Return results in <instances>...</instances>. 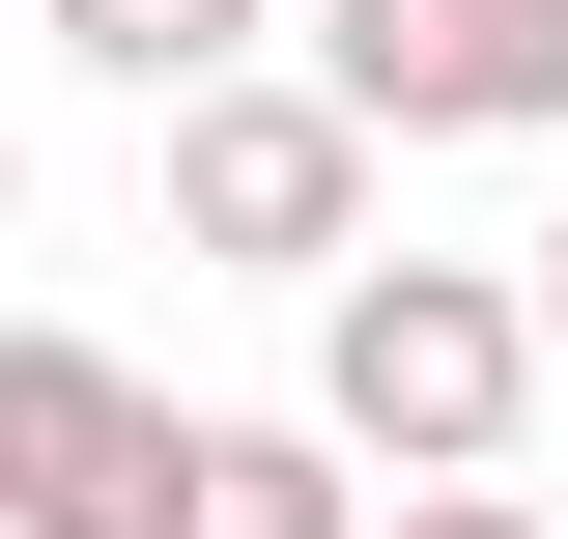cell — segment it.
Listing matches in <instances>:
<instances>
[{"mask_svg": "<svg viewBox=\"0 0 568 539\" xmlns=\"http://www.w3.org/2000/svg\"><path fill=\"white\" fill-rule=\"evenodd\" d=\"M0 539H171V398L114 340H0Z\"/></svg>", "mask_w": 568, "mask_h": 539, "instance_id": "4", "label": "cell"}, {"mask_svg": "<svg viewBox=\"0 0 568 539\" xmlns=\"http://www.w3.org/2000/svg\"><path fill=\"white\" fill-rule=\"evenodd\" d=\"M511 284H540V369H568V200H540V256H511Z\"/></svg>", "mask_w": 568, "mask_h": 539, "instance_id": "8", "label": "cell"}, {"mask_svg": "<svg viewBox=\"0 0 568 539\" xmlns=\"http://www.w3.org/2000/svg\"><path fill=\"white\" fill-rule=\"evenodd\" d=\"M256 29H284V0H58V58H85V85H142V114L256 85Z\"/></svg>", "mask_w": 568, "mask_h": 539, "instance_id": "6", "label": "cell"}, {"mask_svg": "<svg viewBox=\"0 0 568 539\" xmlns=\"http://www.w3.org/2000/svg\"><path fill=\"white\" fill-rule=\"evenodd\" d=\"M540 284L511 256H342L313 284V426H342L369 482H511V426H540Z\"/></svg>", "mask_w": 568, "mask_h": 539, "instance_id": "1", "label": "cell"}, {"mask_svg": "<svg viewBox=\"0 0 568 539\" xmlns=\"http://www.w3.org/2000/svg\"><path fill=\"white\" fill-rule=\"evenodd\" d=\"M171 539H369L342 426H171Z\"/></svg>", "mask_w": 568, "mask_h": 539, "instance_id": "5", "label": "cell"}, {"mask_svg": "<svg viewBox=\"0 0 568 539\" xmlns=\"http://www.w3.org/2000/svg\"><path fill=\"white\" fill-rule=\"evenodd\" d=\"M313 85L369 142H568V0H313Z\"/></svg>", "mask_w": 568, "mask_h": 539, "instance_id": "3", "label": "cell"}, {"mask_svg": "<svg viewBox=\"0 0 568 539\" xmlns=\"http://www.w3.org/2000/svg\"><path fill=\"white\" fill-rule=\"evenodd\" d=\"M0 227H29V171H0Z\"/></svg>", "mask_w": 568, "mask_h": 539, "instance_id": "9", "label": "cell"}, {"mask_svg": "<svg viewBox=\"0 0 568 539\" xmlns=\"http://www.w3.org/2000/svg\"><path fill=\"white\" fill-rule=\"evenodd\" d=\"M369 171H398V142H369L342 85H200V114H171V256L342 284V256H369Z\"/></svg>", "mask_w": 568, "mask_h": 539, "instance_id": "2", "label": "cell"}, {"mask_svg": "<svg viewBox=\"0 0 568 539\" xmlns=\"http://www.w3.org/2000/svg\"><path fill=\"white\" fill-rule=\"evenodd\" d=\"M369 539H540V482H398Z\"/></svg>", "mask_w": 568, "mask_h": 539, "instance_id": "7", "label": "cell"}]
</instances>
